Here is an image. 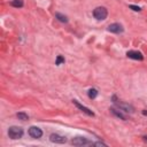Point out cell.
<instances>
[{
    "label": "cell",
    "mask_w": 147,
    "mask_h": 147,
    "mask_svg": "<svg viewBox=\"0 0 147 147\" xmlns=\"http://www.w3.org/2000/svg\"><path fill=\"white\" fill-rule=\"evenodd\" d=\"M107 15H108V10H107V8H105V7H102V6L96 7V8L93 10V16H94L96 20H99V21L106 20V18H107Z\"/></svg>",
    "instance_id": "6da1fadb"
},
{
    "label": "cell",
    "mask_w": 147,
    "mask_h": 147,
    "mask_svg": "<svg viewBox=\"0 0 147 147\" xmlns=\"http://www.w3.org/2000/svg\"><path fill=\"white\" fill-rule=\"evenodd\" d=\"M8 136L11 139H20L23 136V129L20 126H10L8 130Z\"/></svg>",
    "instance_id": "7a4b0ae2"
},
{
    "label": "cell",
    "mask_w": 147,
    "mask_h": 147,
    "mask_svg": "<svg viewBox=\"0 0 147 147\" xmlns=\"http://www.w3.org/2000/svg\"><path fill=\"white\" fill-rule=\"evenodd\" d=\"M71 144L75 146H84V145H91L92 142L84 137H77V138H74L71 140Z\"/></svg>",
    "instance_id": "3957f363"
},
{
    "label": "cell",
    "mask_w": 147,
    "mask_h": 147,
    "mask_svg": "<svg viewBox=\"0 0 147 147\" xmlns=\"http://www.w3.org/2000/svg\"><path fill=\"white\" fill-rule=\"evenodd\" d=\"M28 132H29V136L32 137V138H34V139H38V138H40V137L42 136L41 129H39V127H37V126H31Z\"/></svg>",
    "instance_id": "277c9868"
},
{
    "label": "cell",
    "mask_w": 147,
    "mask_h": 147,
    "mask_svg": "<svg viewBox=\"0 0 147 147\" xmlns=\"http://www.w3.org/2000/svg\"><path fill=\"white\" fill-rule=\"evenodd\" d=\"M51 141L52 142H56V144H64L67 141V138L63 137V136H60V134H56V133H52L51 137H49Z\"/></svg>",
    "instance_id": "5b68a950"
},
{
    "label": "cell",
    "mask_w": 147,
    "mask_h": 147,
    "mask_svg": "<svg viewBox=\"0 0 147 147\" xmlns=\"http://www.w3.org/2000/svg\"><path fill=\"white\" fill-rule=\"evenodd\" d=\"M108 31L114 32V33H121V32H123V26L119 23H113V24H109Z\"/></svg>",
    "instance_id": "8992f818"
},
{
    "label": "cell",
    "mask_w": 147,
    "mask_h": 147,
    "mask_svg": "<svg viewBox=\"0 0 147 147\" xmlns=\"http://www.w3.org/2000/svg\"><path fill=\"white\" fill-rule=\"evenodd\" d=\"M74 105H75V106H76L78 109H80L82 111H84L86 115H88V116H94V113H93L92 110H90V109H88V108H86L85 106L80 105V103H79L77 100H74Z\"/></svg>",
    "instance_id": "52a82bcc"
},
{
    "label": "cell",
    "mask_w": 147,
    "mask_h": 147,
    "mask_svg": "<svg viewBox=\"0 0 147 147\" xmlns=\"http://www.w3.org/2000/svg\"><path fill=\"white\" fill-rule=\"evenodd\" d=\"M126 55H127V57L133 59V60H139V61H141V60L144 59L142 54H141L140 52H137V51H129V52L126 53Z\"/></svg>",
    "instance_id": "ba28073f"
},
{
    "label": "cell",
    "mask_w": 147,
    "mask_h": 147,
    "mask_svg": "<svg viewBox=\"0 0 147 147\" xmlns=\"http://www.w3.org/2000/svg\"><path fill=\"white\" fill-rule=\"evenodd\" d=\"M117 106L121 109H123L124 111H126V113H133V107L130 106V105H126V103H117Z\"/></svg>",
    "instance_id": "9c48e42d"
},
{
    "label": "cell",
    "mask_w": 147,
    "mask_h": 147,
    "mask_svg": "<svg viewBox=\"0 0 147 147\" xmlns=\"http://www.w3.org/2000/svg\"><path fill=\"white\" fill-rule=\"evenodd\" d=\"M55 17H56L60 22H62V23H67V22H68L67 16H64V15H62V14H60V13H56V14H55Z\"/></svg>",
    "instance_id": "30bf717a"
},
{
    "label": "cell",
    "mask_w": 147,
    "mask_h": 147,
    "mask_svg": "<svg viewBox=\"0 0 147 147\" xmlns=\"http://www.w3.org/2000/svg\"><path fill=\"white\" fill-rule=\"evenodd\" d=\"M87 95H88L90 99H94V98H96V95H98V91H96L95 88H90Z\"/></svg>",
    "instance_id": "8fae6325"
},
{
    "label": "cell",
    "mask_w": 147,
    "mask_h": 147,
    "mask_svg": "<svg viewBox=\"0 0 147 147\" xmlns=\"http://www.w3.org/2000/svg\"><path fill=\"white\" fill-rule=\"evenodd\" d=\"M110 110H111V113H113V114H115L117 117H119V118H122V119H125V116H124L121 111H117V110H116V109H114V108H111Z\"/></svg>",
    "instance_id": "7c38bea8"
},
{
    "label": "cell",
    "mask_w": 147,
    "mask_h": 147,
    "mask_svg": "<svg viewBox=\"0 0 147 147\" xmlns=\"http://www.w3.org/2000/svg\"><path fill=\"white\" fill-rule=\"evenodd\" d=\"M17 118L21 119V121H26L29 118V116L25 114V113H18L17 114Z\"/></svg>",
    "instance_id": "4fadbf2b"
},
{
    "label": "cell",
    "mask_w": 147,
    "mask_h": 147,
    "mask_svg": "<svg viewBox=\"0 0 147 147\" xmlns=\"http://www.w3.org/2000/svg\"><path fill=\"white\" fill-rule=\"evenodd\" d=\"M11 6H14V7H23V1L22 0H13L11 1Z\"/></svg>",
    "instance_id": "5bb4252c"
},
{
    "label": "cell",
    "mask_w": 147,
    "mask_h": 147,
    "mask_svg": "<svg viewBox=\"0 0 147 147\" xmlns=\"http://www.w3.org/2000/svg\"><path fill=\"white\" fill-rule=\"evenodd\" d=\"M62 62H64V57H63V56H61V55H59V56H57V59H56V64L59 65V64H61Z\"/></svg>",
    "instance_id": "9a60e30c"
},
{
    "label": "cell",
    "mask_w": 147,
    "mask_h": 147,
    "mask_svg": "<svg viewBox=\"0 0 147 147\" xmlns=\"http://www.w3.org/2000/svg\"><path fill=\"white\" fill-rule=\"evenodd\" d=\"M130 8H131V9H133V10H136V11L141 10V8H140V7H137V6H133V5H130Z\"/></svg>",
    "instance_id": "2e32d148"
},
{
    "label": "cell",
    "mask_w": 147,
    "mask_h": 147,
    "mask_svg": "<svg viewBox=\"0 0 147 147\" xmlns=\"http://www.w3.org/2000/svg\"><path fill=\"white\" fill-rule=\"evenodd\" d=\"M92 145H95V146H106L105 142H95V144H92Z\"/></svg>",
    "instance_id": "e0dca14e"
}]
</instances>
